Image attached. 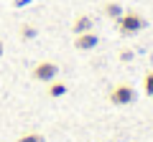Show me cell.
Masks as SVG:
<instances>
[{
    "label": "cell",
    "mask_w": 153,
    "mask_h": 142,
    "mask_svg": "<svg viewBox=\"0 0 153 142\" xmlns=\"http://www.w3.org/2000/svg\"><path fill=\"white\" fill-rule=\"evenodd\" d=\"M115 23H117V31H120L123 36H135V33H140L143 28H146V18L138 10H123V15Z\"/></svg>",
    "instance_id": "obj_1"
},
{
    "label": "cell",
    "mask_w": 153,
    "mask_h": 142,
    "mask_svg": "<svg viewBox=\"0 0 153 142\" xmlns=\"http://www.w3.org/2000/svg\"><path fill=\"white\" fill-rule=\"evenodd\" d=\"M107 102L112 104V107H128V104L135 102V89L130 86V84H115L112 89H110L107 94Z\"/></svg>",
    "instance_id": "obj_2"
},
{
    "label": "cell",
    "mask_w": 153,
    "mask_h": 142,
    "mask_svg": "<svg viewBox=\"0 0 153 142\" xmlns=\"http://www.w3.org/2000/svg\"><path fill=\"white\" fill-rule=\"evenodd\" d=\"M56 76H59V64H54V61H38L31 71V79L33 81H41V84L54 81Z\"/></svg>",
    "instance_id": "obj_3"
},
{
    "label": "cell",
    "mask_w": 153,
    "mask_h": 142,
    "mask_svg": "<svg viewBox=\"0 0 153 142\" xmlns=\"http://www.w3.org/2000/svg\"><path fill=\"white\" fill-rule=\"evenodd\" d=\"M97 43H100V36L94 31H84V33H76L74 36V48L76 51H92Z\"/></svg>",
    "instance_id": "obj_4"
},
{
    "label": "cell",
    "mask_w": 153,
    "mask_h": 142,
    "mask_svg": "<svg viewBox=\"0 0 153 142\" xmlns=\"http://www.w3.org/2000/svg\"><path fill=\"white\" fill-rule=\"evenodd\" d=\"M84 31H94V18L87 15V13H82V15H76L74 23H71V33H84Z\"/></svg>",
    "instance_id": "obj_5"
},
{
    "label": "cell",
    "mask_w": 153,
    "mask_h": 142,
    "mask_svg": "<svg viewBox=\"0 0 153 142\" xmlns=\"http://www.w3.org/2000/svg\"><path fill=\"white\" fill-rule=\"evenodd\" d=\"M66 91H69V86H66V81H61L59 76H56L54 81H49V84H46V94H49L51 99H59V97H64Z\"/></svg>",
    "instance_id": "obj_6"
},
{
    "label": "cell",
    "mask_w": 153,
    "mask_h": 142,
    "mask_svg": "<svg viewBox=\"0 0 153 142\" xmlns=\"http://www.w3.org/2000/svg\"><path fill=\"white\" fill-rule=\"evenodd\" d=\"M102 13H105V18H110V20H117V18L123 15V5L115 3V0H107V3L102 5Z\"/></svg>",
    "instance_id": "obj_7"
},
{
    "label": "cell",
    "mask_w": 153,
    "mask_h": 142,
    "mask_svg": "<svg viewBox=\"0 0 153 142\" xmlns=\"http://www.w3.org/2000/svg\"><path fill=\"white\" fill-rule=\"evenodd\" d=\"M36 26H31V23H23L21 28H18V36H21V41H31V38H36Z\"/></svg>",
    "instance_id": "obj_8"
},
{
    "label": "cell",
    "mask_w": 153,
    "mask_h": 142,
    "mask_svg": "<svg viewBox=\"0 0 153 142\" xmlns=\"http://www.w3.org/2000/svg\"><path fill=\"white\" fill-rule=\"evenodd\" d=\"M143 94L146 97H153V69H148L143 74Z\"/></svg>",
    "instance_id": "obj_9"
},
{
    "label": "cell",
    "mask_w": 153,
    "mask_h": 142,
    "mask_svg": "<svg viewBox=\"0 0 153 142\" xmlns=\"http://www.w3.org/2000/svg\"><path fill=\"white\" fill-rule=\"evenodd\" d=\"M16 142H46V137L41 132H23V135H18Z\"/></svg>",
    "instance_id": "obj_10"
},
{
    "label": "cell",
    "mask_w": 153,
    "mask_h": 142,
    "mask_svg": "<svg viewBox=\"0 0 153 142\" xmlns=\"http://www.w3.org/2000/svg\"><path fill=\"white\" fill-rule=\"evenodd\" d=\"M120 59H123V61H133V51H130V48H123V51H120Z\"/></svg>",
    "instance_id": "obj_11"
},
{
    "label": "cell",
    "mask_w": 153,
    "mask_h": 142,
    "mask_svg": "<svg viewBox=\"0 0 153 142\" xmlns=\"http://www.w3.org/2000/svg\"><path fill=\"white\" fill-rule=\"evenodd\" d=\"M5 53V43H3V41H0V56Z\"/></svg>",
    "instance_id": "obj_12"
},
{
    "label": "cell",
    "mask_w": 153,
    "mask_h": 142,
    "mask_svg": "<svg viewBox=\"0 0 153 142\" xmlns=\"http://www.w3.org/2000/svg\"><path fill=\"white\" fill-rule=\"evenodd\" d=\"M26 3H28V0H16V5H18V8H21V5H26Z\"/></svg>",
    "instance_id": "obj_13"
}]
</instances>
